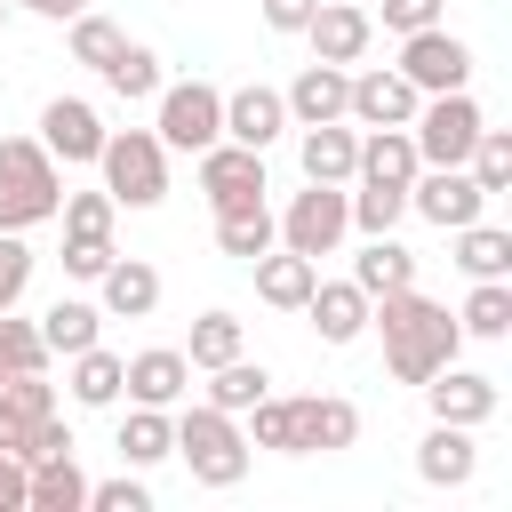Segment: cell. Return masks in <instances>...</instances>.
<instances>
[{"mask_svg":"<svg viewBox=\"0 0 512 512\" xmlns=\"http://www.w3.org/2000/svg\"><path fill=\"white\" fill-rule=\"evenodd\" d=\"M72 400L80 408H112L120 400V352H104V344L72 352Z\"/></svg>","mask_w":512,"mask_h":512,"instance_id":"836d02e7","label":"cell"},{"mask_svg":"<svg viewBox=\"0 0 512 512\" xmlns=\"http://www.w3.org/2000/svg\"><path fill=\"white\" fill-rule=\"evenodd\" d=\"M464 168H472V184L496 200V192L512 184V136H504V128H480V136H472V152H464Z\"/></svg>","mask_w":512,"mask_h":512,"instance_id":"d590c367","label":"cell"},{"mask_svg":"<svg viewBox=\"0 0 512 512\" xmlns=\"http://www.w3.org/2000/svg\"><path fill=\"white\" fill-rule=\"evenodd\" d=\"M120 48H128V32H120L112 16H88V8L72 16V64H96V72H104Z\"/></svg>","mask_w":512,"mask_h":512,"instance_id":"ab89813d","label":"cell"},{"mask_svg":"<svg viewBox=\"0 0 512 512\" xmlns=\"http://www.w3.org/2000/svg\"><path fill=\"white\" fill-rule=\"evenodd\" d=\"M272 240H280V216L264 208V192H256V200H224V208H216V248H224V256L256 264Z\"/></svg>","mask_w":512,"mask_h":512,"instance_id":"44dd1931","label":"cell"},{"mask_svg":"<svg viewBox=\"0 0 512 512\" xmlns=\"http://www.w3.org/2000/svg\"><path fill=\"white\" fill-rule=\"evenodd\" d=\"M352 440H360V408L352 400H336V392L296 400V456H336Z\"/></svg>","mask_w":512,"mask_h":512,"instance_id":"e0dca14e","label":"cell"},{"mask_svg":"<svg viewBox=\"0 0 512 512\" xmlns=\"http://www.w3.org/2000/svg\"><path fill=\"white\" fill-rule=\"evenodd\" d=\"M184 384H192V360H184V352H168V344H152V352L120 360V392H128L136 408H176V400H184Z\"/></svg>","mask_w":512,"mask_h":512,"instance_id":"9a60e30c","label":"cell"},{"mask_svg":"<svg viewBox=\"0 0 512 512\" xmlns=\"http://www.w3.org/2000/svg\"><path fill=\"white\" fill-rule=\"evenodd\" d=\"M64 240H112V216H120V200L112 192H64Z\"/></svg>","mask_w":512,"mask_h":512,"instance_id":"8d00e7d4","label":"cell"},{"mask_svg":"<svg viewBox=\"0 0 512 512\" xmlns=\"http://www.w3.org/2000/svg\"><path fill=\"white\" fill-rule=\"evenodd\" d=\"M312 8H320V0H264V24H272V32H304Z\"/></svg>","mask_w":512,"mask_h":512,"instance_id":"7dc6e473","label":"cell"},{"mask_svg":"<svg viewBox=\"0 0 512 512\" xmlns=\"http://www.w3.org/2000/svg\"><path fill=\"white\" fill-rule=\"evenodd\" d=\"M160 456H176V424H168V408H128L120 416V464H160Z\"/></svg>","mask_w":512,"mask_h":512,"instance_id":"f546056e","label":"cell"},{"mask_svg":"<svg viewBox=\"0 0 512 512\" xmlns=\"http://www.w3.org/2000/svg\"><path fill=\"white\" fill-rule=\"evenodd\" d=\"M264 392H272V376H264L256 360H240V352H232L224 368H208V408H224V416H248Z\"/></svg>","mask_w":512,"mask_h":512,"instance_id":"d6a6232c","label":"cell"},{"mask_svg":"<svg viewBox=\"0 0 512 512\" xmlns=\"http://www.w3.org/2000/svg\"><path fill=\"white\" fill-rule=\"evenodd\" d=\"M456 328H464V336H480V344L512 336V280H472V296H464Z\"/></svg>","mask_w":512,"mask_h":512,"instance_id":"1f68e13d","label":"cell"},{"mask_svg":"<svg viewBox=\"0 0 512 512\" xmlns=\"http://www.w3.org/2000/svg\"><path fill=\"white\" fill-rule=\"evenodd\" d=\"M112 256H120L112 240H64V272H72V280H104Z\"/></svg>","mask_w":512,"mask_h":512,"instance_id":"f6af8a7d","label":"cell"},{"mask_svg":"<svg viewBox=\"0 0 512 512\" xmlns=\"http://www.w3.org/2000/svg\"><path fill=\"white\" fill-rule=\"evenodd\" d=\"M96 328H104V304H88V296H56V304L40 312V344H48V352H64V360H72V352H88V344H96Z\"/></svg>","mask_w":512,"mask_h":512,"instance_id":"f1b7e54d","label":"cell"},{"mask_svg":"<svg viewBox=\"0 0 512 512\" xmlns=\"http://www.w3.org/2000/svg\"><path fill=\"white\" fill-rule=\"evenodd\" d=\"M96 288H104V312H112V320H144V312L160 304V272H152L144 256H112Z\"/></svg>","mask_w":512,"mask_h":512,"instance_id":"484cf974","label":"cell"},{"mask_svg":"<svg viewBox=\"0 0 512 512\" xmlns=\"http://www.w3.org/2000/svg\"><path fill=\"white\" fill-rule=\"evenodd\" d=\"M248 448H272V456H296V400H256L248 408Z\"/></svg>","mask_w":512,"mask_h":512,"instance_id":"f35d334b","label":"cell"},{"mask_svg":"<svg viewBox=\"0 0 512 512\" xmlns=\"http://www.w3.org/2000/svg\"><path fill=\"white\" fill-rule=\"evenodd\" d=\"M24 288H32V248H24V232H0V312H16Z\"/></svg>","mask_w":512,"mask_h":512,"instance_id":"7bdbcfd3","label":"cell"},{"mask_svg":"<svg viewBox=\"0 0 512 512\" xmlns=\"http://www.w3.org/2000/svg\"><path fill=\"white\" fill-rule=\"evenodd\" d=\"M48 408H56V392H48L40 376H8V384H0V448L24 456V448H32V424H40Z\"/></svg>","mask_w":512,"mask_h":512,"instance_id":"4316f807","label":"cell"},{"mask_svg":"<svg viewBox=\"0 0 512 512\" xmlns=\"http://www.w3.org/2000/svg\"><path fill=\"white\" fill-rule=\"evenodd\" d=\"M488 120H480V104L464 96V88H440V96H424L416 104V120H408V136H416V160L424 168H464V152H472V136H480Z\"/></svg>","mask_w":512,"mask_h":512,"instance_id":"5b68a950","label":"cell"},{"mask_svg":"<svg viewBox=\"0 0 512 512\" xmlns=\"http://www.w3.org/2000/svg\"><path fill=\"white\" fill-rule=\"evenodd\" d=\"M344 200H352V224H360V232H392V224L408 216V192H400V184H360V192H344Z\"/></svg>","mask_w":512,"mask_h":512,"instance_id":"60d3db41","label":"cell"},{"mask_svg":"<svg viewBox=\"0 0 512 512\" xmlns=\"http://www.w3.org/2000/svg\"><path fill=\"white\" fill-rule=\"evenodd\" d=\"M96 168H104V192L120 208H160L168 200V144L152 128H104Z\"/></svg>","mask_w":512,"mask_h":512,"instance_id":"277c9868","label":"cell"},{"mask_svg":"<svg viewBox=\"0 0 512 512\" xmlns=\"http://www.w3.org/2000/svg\"><path fill=\"white\" fill-rule=\"evenodd\" d=\"M416 104H424V96H416L400 72H384V64H376V72H352L344 120H360V128H408V120H416Z\"/></svg>","mask_w":512,"mask_h":512,"instance_id":"4fadbf2b","label":"cell"},{"mask_svg":"<svg viewBox=\"0 0 512 512\" xmlns=\"http://www.w3.org/2000/svg\"><path fill=\"white\" fill-rule=\"evenodd\" d=\"M440 8L448 0H384V24L392 32H424V24H440Z\"/></svg>","mask_w":512,"mask_h":512,"instance_id":"bcb514c9","label":"cell"},{"mask_svg":"<svg viewBox=\"0 0 512 512\" xmlns=\"http://www.w3.org/2000/svg\"><path fill=\"white\" fill-rule=\"evenodd\" d=\"M248 272H256V296H264L272 312H304V296H312V280H320V264L296 256V248H264Z\"/></svg>","mask_w":512,"mask_h":512,"instance_id":"7402d4cb","label":"cell"},{"mask_svg":"<svg viewBox=\"0 0 512 512\" xmlns=\"http://www.w3.org/2000/svg\"><path fill=\"white\" fill-rule=\"evenodd\" d=\"M104 88H112L120 104H144V96H160V56L128 40V48H120V56L104 64Z\"/></svg>","mask_w":512,"mask_h":512,"instance_id":"e575fe53","label":"cell"},{"mask_svg":"<svg viewBox=\"0 0 512 512\" xmlns=\"http://www.w3.org/2000/svg\"><path fill=\"white\" fill-rule=\"evenodd\" d=\"M496 376H480V368H432L424 376V408H432V424H464V432H480L488 416H496Z\"/></svg>","mask_w":512,"mask_h":512,"instance_id":"9c48e42d","label":"cell"},{"mask_svg":"<svg viewBox=\"0 0 512 512\" xmlns=\"http://www.w3.org/2000/svg\"><path fill=\"white\" fill-rule=\"evenodd\" d=\"M64 208V168L32 136H0V232H32Z\"/></svg>","mask_w":512,"mask_h":512,"instance_id":"7a4b0ae2","label":"cell"},{"mask_svg":"<svg viewBox=\"0 0 512 512\" xmlns=\"http://www.w3.org/2000/svg\"><path fill=\"white\" fill-rule=\"evenodd\" d=\"M304 184H352V160H360V136L344 128V120H320V128H304Z\"/></svg>","mask_w":512,"mask_h":512,"instance_id":"d4e9b609","label":"cell"},{"mask_svg":"<svg viewBox=\"0 0 512 512\" xmlns=\"http://www.w3.org/2000/svg\"><path fill=\"white\" fill-rule=\"evenodd\" d=\"M152 136H160L168 152H208V144L224 136V88H208V80H176V88H160V120H152Z\"/></svg>","mask_w":512,"mask_h":512,"instance_id":"8992f818","label":"cell"},{"mask_svg":"<svg viewBox=\"0 0 512 512\" xmlns=\"http://www.w3.org/2000/svg\"><path fill=\"white\" fill-rule=\"evenodd\" d=\"M408 208H416L424 224L456 232V224H472V216L488 208V192L472 184V168H416V176H408Z\"/></svg>","mask_w":512,"mask_h":512,"instance_id":"30bf717a","label":"cell"},{"mask_svg":"<svg viewBox=\"0 0 512 512\" xmlns=\"http://www.w3.org/2000/svg\"><path fill=\"white\" fill-rule=\"evenodd\" d=\"M368 328H384V368H392L400 384H424L432 368H448V360L464 352L456 312L432 304V296H416V288H384V296H368Z\"/></svg>","mask_w":512,"mask_h":512,"instance_id":"6da1fadb","label":"cell"},{"mask_svg":"<svg viewBox=\"0 0 512 512\" xmlns=\"http://www.w3.org/2000/svg\"><path fill=\"white\" fill-rule=\"evenodd\" d=\"M176 456L192 464V480H200V488H240L256 448H248L240 416H224V408H208V400H200V408H184V416H176Z\"/></svg>","mask_w":512,"mask_h":512,"instance_id":"3957f363","label":"cell"},{"mask_svg":"<svg viewBox=\"0 0 512 512\" xmlns=\"http://www.w3.org/2000/svg\"><path fill=\"white\" fill-rule=\"evenodd\" d=\"M0 512H24V456L0 448Z\"/></svg>","mask_w":512,"mask_h":512,"instance_id":"c3c4849f","label":"cell"},{"mask_svg":"<svg viewBox=\"0 0 512 512\" xmlns=\"http://www.w3.org/2000/svg\"><path fill=\"white\" fill-rule=\"evenodd\" d=\"M416 96H440V88H464L472 80V48L448 32V24H424V32H400V64H392Z\"/></svg>","mask_w":512,"mask_h":512,"instance_id":"52a82bcc","label":"cell"},{"mask_svg":"<svg viewBox=\"0 0 512 512\" xmlns=\"http://www.w3.org/2000/svg\"><path fill=\"white\" fill-rule=\"evenodd\" d=\"M232 352H240V320H232V312H200V320H192L184 360H192V368H224Z\"/></svg>","mask_w":512,"mask_h":512,"instance_id":"74e56055","label":"cell"},{"mask_svg":"<svg viewBox=\"0 0 512 512\" xmlns=\"http://www.w3.org/2000/svg\"><path fill=\"white\" fill-rule=\"evenodd\" d=\"M0 344H8V368H16V376H40V368H48L40 320H16V312H0Z\"/></svg>","mask_w":512,"mask_h":512,"instance_id":"b9f144b4","label":"cell"},{"mask_svg":"<svg viewBox=\"0 0 512 512\" xmlns=\"http://www.w3.org/2000/svg\"><path fill=\"white\" fill-rule=\"evenodd\" d=\"M344 96H352V72H344V64H304V72L280 88V104H288V120H296V128L344 120Z\"/></svg>","mask_w":512,"mask_h":512,"instance_id":"2e32d148","label":"cell"},{"mask_svg":"<svg viewBox=\"0 0 512 512\" xmlns=\"http://www.w3.org/2000/svg\"><path fill=\"white\" fill-rule=\"evenodd\" d=\"M80 504H88V472L72 456L24 464V512H80Z\"/></svg>","mask_w":512,"mask_h":512,"instance_id":"cb8c5ba5","label":"cell"},{"mask_svg":"<svg viewBox=\"0 0 512 512\" xmlns=\"http://www.w3.org/2000/svg\"><path fill=\"white\" fill-rule=\"evenodd\" d=\"M280 128H288V104H280V88L248 80V88H232V96H224V136H232V144L264 152V144H272Z\"/></svg>","mask_w":512,"mask_h":512,"instance_id":"ac0fdd59","label":"cell"},{"mask_svg":"<svg viewBox=\"0 0 512 512\" xmlns=\"http://www.w3.org/2000/svg\"><path fill=\"white\" fill-rule=\"evenodd\" d=\"M352 288H360V296H384V288H416V256H408L392 232H368V248L352 256Z\"/></svg>","mask_w":512,"mask_h":512,"instance_id":"83f0119b","label":"cell"},{"mask_svg":"<svg viewBox=\"0 0 512 512\" xmlns=\"http://www.w3.org/2000/svg\"><path fill=\"white\" fill-rule=\"evenodd\" d=\"M8 376H16V368H8V344H0V384H8Z\"/></svg>","mask_w":512,"mask_h":512,"instance_id":"f907efd6","label":"cell"},{"mask_svg":"<svg viewBox=\"0 0 512 512\" xmlns=\"http://www.w3.org/2000/svg\"><path fill=\"white\" fill-rule=\"evenodd\" d=\"M304 312H312V328H320V344H352V336L368 328V296H360L352 280H312V296H304Z\"/></svg>","mask_w":512,"mask_h":512,"instance_id":"603a6c76","label":"cell"},{"mask_svg":"<svg viewBox=\"0 0 512 512\" xmlns=\"http://www.w3.org/2000/svg\"><path fill=\"white\" fill-rule=\"evenodd\" d=\"M88 504L96 512H152V488L120 472V480H88Z\"/></svg>","mask_w":512,"mask_h":512,"instance_id":"ee69618b","label":"cell"},{"mask_svg":"<svg viewBox=\"0 0 512 512\" xmlns=\"http://www.w3.org/2000/svg\"><path fill=\"white\" fill-rule=\"evenodd\" d=\"M200 160V192H208V208H224V200H256L264 192V152H248V144H232V136H216L208 152H192Z\"/></svg>","mask_w":512,"mask_h":512,"instance_id":"5bb4252c","label":"cell"},{"mask_svg":"<svg viewBox=\"0 0 512 512\" xmlns=\"http://www.w3.org/2000/svg\"><path fill=\"white\" fill-rule=\"evenodd\" d=\"M456 264L472 272V280H504L512 272V232H496V224H456Z\"/></svg>","mask_w":512,"mask_h":512,"instance_id":"4dcf8cb0","label":"cell"},{"mask_svg":"<svg viewBox=\"0 0 512 512\" xmlns=\"http://www.w3.org/2000/svg\"><path fill=\"white\" fill-rule=\"evenodd\" d=\"M0 32H8V0H0Z\"/></svg>","mask_w":512,"mask_h":512,"instance_id":"816d5d0a","label":"cell"},{"mask_svg":"<svg viewBox=\"0 0 512 512\" xmlns=\"http://www.w3.org/2000/svg\"><path fill=\"white\" fill-rule=\"evenodd\" d=\"M304 40H312V64H360L368 40H376V16L368 8H344V0H320L312 24H304Z\"/></svg>","mask_w":512,"mask_h":512,"instance_id":"7c38bea8","label":"cell"},{"mask_svg":"<svg viewBox=\"0 0 512 512\" xmlns=\"http://www.w3.org/2000/svg\"><path fill=\"white\" fill-rule=\"evenodd\" d=\"M416 472H424V488H464V480L480 472L472 432H464V424H432V432L416 440Z\"/></svg>","mask_w":512,"mask_h":512,"instance_id":"d6986e66","label":"cell"},{"mask_svg":"<svg viewBox=\"0 0 512 512\" xmlns=\"http://www.w3.org/2000/svg\"><path fill=\"white\" fill-rule=\"evenodd\" d=\"M40 144H48L64 168L96 160V152H104V120H96V104H88V96H48V104H40Z\"/></svg>","mask_w":512,"mask_h":512,"instance_id":"8fae6325","label":"cell"},{"mask_svg":"<svg viewBox=\"0 0 512 512\" xmlns=\"http://www.w3.org/2000/svg\"><path fill=\"white\" fill-rule=\"evenodd\" d=\"M352 232V200H344V184H304L296 200H288V216H280V248H296V256H328L336 240Z\"/></svg>","mask_w":512,"mask_h":512,"instance_id":"ba28073f","label":"cell"},{"mask_svg":"<svg viewBox=\"0 0 512 512\" xmlns=\"http://www.w3.org/2000/svg\"><path fill=\"white\" fill-rule=\"evenodd\" d=\"M416 168H424V160H416V136H408V128H368V136H360V160H352V184H400V192H408Z\"/></svg>","mask_w":512,"mask_h":512,"instance_id":"ffe728a7","label":"cell"},{"mask_svg":"<svg viewBox=\"0 0 512 512\" xmlns=\"http://www.w3.org/2000/svg\"><path fill=\"white\" fill-rule=\"evenodd\" d=\"M8 8H32V16H48V24H72L88 0H8Z\"/></svg>","mask_w":512,"mask_h":512,"instance_id":"681fc988","label":"cell"}]
</instances>
